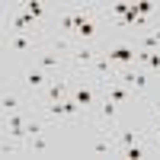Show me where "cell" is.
<instances>
[{
    "mask_svg": "<svg viewBox=\"0 0 160 160\" xmlns=\"http://www.w3.org/2000/svg\"><path fill=\"white\" fill-rule=\"evenodd\" d=\"M71 99L83 112H93L96 102L102 99V83H96V80H71Z\"/></svg>",
    "mask_w": 160,
    "mask_h": 160,
    "instance_id": "cell-1",
    "label": "cell"
},
{
    "mask_svg": "<svg viewBox=\"0 0 160 160\" xmlns=\"http://www.w3.org/2000/svg\"><path fill=\"white\" fill-rule=\"evenodd\" d=\"M45 42V35H22V32H0V45L10 51H19V55H29V51H38Z\"/></svg>",
    "mask_w": 160,
    "mask_h": 160,
    "instance_id": "cell-2",
    "label": "cell"
},
{
    "mask_svg": "<svg viewBox=\"0 0 160 160\" xmlns=\"http://www.w3.org/2000/svg\"><path fill=\"white\" fill-rule=\"evenodd\" d=\"M29 112H32V109H19V112H7V115H0V135L22 141V135H26V118H29Z\"/></svg>",
    "mask_w": 160,
    "mask_h": 160,
    "instance_id": "cell-3",
    "label": "cell"
},
{
    "mask_svg": "<svg viewBox=\"0 0 160 160\" xmlns=\"http://www.w3.org/2000/svg\"><path fill=\"white\" fill-rule=\"evenodd\" d=\"M106 55H109V61L115 64L118 71H125V68H135L138 48L128 45V42H115V45H106Z\"/></svg>",
    "mask_w": 160,
    "mask_h": 160,
    "instance_id": "cell-4",
    "label": "cell"
},
{
    "mask_svg": "<svg viewBox=\"0 0 160 160\" xmlns=\"http://www.w3.org/2000/svg\"><path fill=\"white\" fill-rule=\"evenodd\" d=\"M99 51H102V48H96V45H74V48H71V55H68L71 71H77V74L83 71V74H87V68L99 58Z\"/></svg>",
    "mask_w": 160,
    "mask_h": 160,
    "instance_id": "cell-5",
    "label": "cell"
},
{
    "mask_svg": "<svg viewBox=\"0 0 160 160\" xmlns=\"http://www.w3.org/2000/svg\"><path fill=\"white\" fill-rule=\"evenodd\" d=\"M35 68L38 71H51V74H61V71H68L71 68V61H68V55H61V51H55V48H48V51H42V55H35Z\"/></svg>",
    "mask_w": 160,
    "mask_h": 160,
    "instance_id": "cell-6",
    "label": "cell"
},
{
    "mask_svg": "<svg viewBox=\"0 0 160 160\" xmlns=\"http://www.w3.org/2000/svg\"><path fill=\"white\" fill-rule=\"evenodd\" d=\"M96 128H106V131H115V118H118V102H112V99H99L96 102Z\"/></svg>",
    "mask_w": 160,
    "mask_h": 160,
    "instance_id": "cell-7",
    "label": "cell"
},
{
    "mask_svg": "<svg viewBox=\"0 0 160 160\" xmlns=\"http://www.w3.org/2000/svg\"><path fill=\"white\" fill-rule=\"evenodd\" d=\"M68 96H71V77H55L42 93H38V102H61Z\"/></svg>",
    "mask_w": 160,
    "mask_h": 160,
    "instance_id": "cell-8",
    "label": "cell"
},
{
    "mask_svg": "<svg viewBox=\"0 0 160 160\" xmlns=\"http://www.w3.org/2000/svg\"><path fill=\"white\" fill-rule=\"evenodd\" d=\"M102 96H106V99H112V102H118V106L135 102V93H131V87H128V83H122V80L102 83Z\"/></svg>",
    "mask_w": 160,
    "mask_h": 160,
    "instance_id": "cell-9",
    "label": "cell"
},
{
    "mask_svg": "<svg viewBox=\"0 0 160 160\" xmlns=\"http://www.w3.org/2000/svg\"><path fill=\"white\" fill-rule=\"evenodd\" d=\"M51 80H55L51 74H45V71L32 68V71H26V80H22V83H26V93H32V96L38 99V93H42V90L51 83Z\"/></svg>",
    "mask_w": 160,
    "mask_h": 160,
    "instance_id": "cell-10",
    "label": "cell"
},
{
    "mask_svg": "<svg viewBox=\"0 0 160 160\" xmlns=\"http://www.w3.org/2000/svg\"><path fill=\"white\" fill-rule=\"evenodd\" d=\"M144 138H148V128H144V131H138V128H122V131H115V154L122 157L125 148H131L135 141H144Z\"/></svg>",
    "mask_w": 160,
    "mask_h": 160,
    "instance_id": "cell-11",
    "label": "cell"
},
{
    "mask_svg": "<svg viewBox=\"0 0 160 160\" xmlns=\"http://www.w3.org/2000/svg\"><path fill=\"white\" fill-rule=\"evenodd\" d=\"M29 106H32V102H26V96H19V93H0V115L29 109Z\"/></svg>",
    "mask_w": 160,
    "mask_h": 160,
    "instance_id": "cell-12",
    "label": "cell"
},
{
    "mask_svg": "<svg viewBox=\"0 0 160 160\" xmlns=\"http://www.w3.org/2000/svg\"><path fill=\"white\" fill-rule=\"evenodd\" d=\"M22 144H26V154H48V151H51V141H48L45 135H35V138H26Z\"/></svg>",
    "mask_w": 160,
    "mask_h": 160,
    "instance_id": "cell-13",
    "label": "cell"
},
{
    "mask_svg": "<svg viewBox=\"0 0 160 160\" xmlns=\"http://www.w3.org/2000/svg\"><path fill=\"white\" fill-rule=\"evenodd\" d=\"M22 10L29 13L35 22H45V3L42 0H22Z\"/></svg>",
    "mask_w": 160,
    "mask_h": 160,
    "instance_id": "cell-14",
    "label": "cell"
},
{
    "mask_svg": "<svg viewBox=\"0 0 160 160\" xmlns=\"http://www.w3.org/2000/svg\"><path fill=\"white\" fill-rule=\"evenodd\" d=\"M58 29H61L64 35H68V38L74 35V10H71V7H68V10H64V13H61V16H58Z\"/></svg>",
    "mask_w": 160,
    "mask_h": 160,
    "instance_id": "cell-15",
    "label": "cell"
},
{
    "mask_svg": "<svg viewBox=\"0 0 160 160\" xmlns=\"http://www.w3.org/2000/svg\"><path fill=\"white\" fill-rule=\"evenodd\" d=\"M135 10H138V16L151 19L154 13H157V3H154V0H138V3H135Z\"/></svg>",
    "mask_w": 160,
    "mask_h": 160,
    "instance_id": "cell-16",
    "label": "cell"
},
{
    "mask_svg": "<svg viewBox=\"0 0 160 160\" xmlns=\"http://www.w3.org/2000/svg\"><path fill=\"white\" fill-rule=\"evenodd\" d=\"M148 144H151L154 154H160V125H151L148 128Z\"/></svg>",
    "mask_w": 160,
    "mask_h": 160,
    "instance_id": "cell-17",
    "label": "cell"
},
{
    "mask_svg": "<svg viewBox=\"0 0 160 160\" xmlns=\"http://www.w3.org/2000/svg\"><path fill=\"white\" fill-rule=\"evenodd\" d=\"M148 71H160V48L157 51H148V61H144Z\"/></svg>",
    "mask_w": 160,
    "mask_h": 160,
    "instance_id": "cell-18",
    "label": "cell"
},
{
    "mask_svg": "<svg viewBox=\"0 0 160 160\" xmlns=\"http://www.w3.org/2000/svg\"><path fill=\"white\" fill-rule=\"evenodd\" d=\"M151 125H160V102L151 106Z\"/></svg>",
    "mask_w": 160,
    "mask_h": 160,
    "instance_id": "cell-19",
    "label": "cell"
}]
</instances>
